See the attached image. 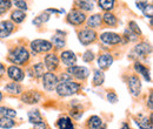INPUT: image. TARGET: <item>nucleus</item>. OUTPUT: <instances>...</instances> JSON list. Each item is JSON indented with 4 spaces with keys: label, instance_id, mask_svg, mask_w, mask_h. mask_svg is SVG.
Segmentation results:
<instances>
[{
    "label": "nucleus",
    "instance_id": "393cba45",
    "mask_svg": "<svg viewBox=\"0 0 153 129\" xmlns=\"http://www.w3.org/2000/svg\"><path fill=\"white\" fill-rule=\"evenodd\" d=\"M76 5L80 11H92L94 8V4L92 0H76Z\"/></svg>",
    "mask_w": 153,
    "mask_h": 129
},
{
    "label": "nucleus",
    "instance_id": "7ed1b4c3",
    "mask_svg": "<svg viewBox=\"0 0 153 129\" xmlns=\"http://www.w3.org/2000/svg\"><path fill=\"white\" fill-rule=\"evenodd\" d=\"M52 48H53V45L48 40L37 39L31 42V49L33 51V53H47L52 51Z\"/></svg>",
    "mask_w": 153,
    "mask_h": 129
},
{
    "label": "nucleus",
    "instance_id": "49530a36",
    "mask_svg": "<svg viewBox=\"0 0 153 129\" xmlns=\"http://www.w3.org/2000/svg\"><path fill=\"white\" fill-rule=\"evenodd\" d=\"M120 129H131V127L126 123V122H123V125H121V128Z\"/></svg>",
    "mask_w": 153,
    "mask_h": 129
},
{
    "label": "nucleus",
    "instance_id": "423d86ee",
    "mask_svg": "<svg viewBox=\"0 0 153 129\" xmlns=\"http://www.w3.org/2000/svg\"><path fill=\"white\" fill-rule=\"evenodd\" d=\"M42 79V87L48 91V92H52L56 89L58 82H59V79L56 74L53 72H47V73H44V75L41 76Z\"/></svg>",
    "mask_w": 153,
    "mask_h": 129
},
{
    "label": "nucleus",
    "instance_id": "c756f323",
    "mask_svg": "<svg viewBox=\"0 0 153 129\" xmlns=\"http://www.w3.org/2000/svg\"><path fill=\"white\" fill-rule=\"evenodd\" d=\"M14 126H16V122L13 121V119L6 117V116H0V128L10 129L13 128Z\"/></svg>",
    "mask_w": 153,
    "mask_h": 129
},
{
    "label": "nucleus",
    "instance_id": "dca6fc26",
    "mask_svg": "<svg viewBox=\"0 0 153 129\" xmlns=\"http://www.w3.org/2000/svg\"><path fill=\"white\" fill-rule=\"evenodd\" d=\"M41 99V95L38 92H26L21 95V101L27 105H36Z\"/></svg>",
    "mask_w": 153,
    "mask_h": 129
},
{
    "label": "nucleus",
    "instance_id": "473e14b6",
    "mask_svg": "<svg viewBox=\"0 0 153 129\" xmlns=\"http://www.w3.org/2000/svg\"><path fill=\"white\" fill-rule=\"evenodd\" d=\"M0 115L14 119L17 116V111H14V109H12V108H8V107H0Z\"/></svg>",
    "mask_w": 153,
    "mask_h": 129
},
{
    "label": "nucleus",
    "instance_id": "37998d69",
    "mask_svg": "<svg viewBox=\"0 0 153 129\" xmlns=\"http://www.w3.org/2000/svg\"><path fill=\"white\" fill-rule=\"evenodd\" d=\"M33 129H47V125L44 121H41V122H38V123H34Z\"/></svg>",
    "mask_w": 153,
    "mask_h": 129
},
{
    "label": "nucleus",
    "instance_id": "a18cd8bd",
    "mask_svg": "<svg viewBox=\"0 0 153 129\" xmlns=\"http://www.w3.org/2000/svg\"><path fill=\"white\" fill-rule=\"evenodd\" d=\"M5 71H6V69H5V66H4V65L0 62V77H2V76H4Z\"/></svg>",
    "mask_w": 153,
    "mask_h": 129
},
{
    "label": "nucleus",
    "instance_id": "2f4dec72",
    "mask_svg": "<svg viewBox=\"0 0 153 129\" xmlns=\"http://www.w3.org/2000/svg\"><path fill=\"white\" fill-rule=\"evenodd\" d=\"M31 71H32V75L33 76H36V77H41L44 73H45V66H44V63H36L32 68H31Z\"/></svg>",
    "mask_w": 153,
    "mask_h": 129
},
{
    "label": "nucleus",
    "instance_id": "09e8293b",
    "mask_svg": "<svg viewBox=\"0 0 153 129\" xmlns=\"http://www.w3.org/2000/svg\"><path fill=\"white\" fill-rule=\"evenodd\" d=\"M98 129H107V128H106V127H105V126H101V127H100V128H98Z\"/></svg>",
    "mask_w": 153,
    "mask_h": 129
},
{
    "label": "nucleus",
    "instance_id": "f3484780",
    "mask_svg": "<svg viewBox=\"0 0 153 129\" xmlns=\"http://www.w3.org/2000/svg\"><path fill=\"white\" fill-rule=\"evenodd\" d=\"M134 71L137 72L138 74H140L146 81H149V82H151V75H150V71H149V68L146 67V66H144L141 62H135L134 63Z\"/></svg>",
    "mask_w": 153,
    "mask_h": 129
},
{
    "label": "nucleus",
    "instance_id": "4468645a",
    "mask_svg": "<svg viewBox=\"0 0 153 129\" xmlns=\"http://www.w3.org/2000/svg\"><path fill=\"white\" fill-rule=\"evenodd\" d=\"M151 51H152L151 45L147 42H140V43L135 45L133 49V52L138 57H146L149 54H151Z\"/></svg>",
    "mask_w": 153,
    "mask_h": 129
},
{
    "label": "nucleus",
    "instance_id": "f704fd0d",
    "mask_svg": "<svg viewBox=\"0 0 153 129\" xmlns=\"http://www.w3.org/2000/svg\"><path fill=\"white\" fill-rule=\"evenodd\" d=\"M12 4L18 8L20 11H24L26 12L28 10V6H27V2L25 0H12Z\"/></svg>",
    "mask_w": 153,
    "mask_h": 129
},
{
    "label": "nucleus",
    "instance_id": "39448f33",
    "mask_svg": "<svg viewBox=\"0 0 153 129\" xmlns=\"http://www.w3.org/2000/svg\"><path fill=\"white\" fill-rule=\"evenodd\" d=\"M67 22L70 24V25H73V26H81L85 21H86V14L82 12V11H80V10H72L68 14H67Z\"/></svg>",
    "mask_w": 153,
    "mask_h": 129
},
{
    "label": "nucleus",
    "instance_id": "a878e982",
    "mask_svg": "<svg viewBox=\"0 0 153 129\" xmlns=\"http://www.w3.org/2000/svg\"><path fill=\"white\" fill-rule=\"evenodd\" d=\"M26 19V13L24 11H20V10H16L11 13V20L12 22H16V24H21L24 22Z\"/></svg>",
    "mask_w": 153,
    "mask_h": 129
},
{
    "label": "nucleus",
    "instance_id": "9b49d317",
    "mask_svg": "<svg viewBox=\"0 0 153 129\" xmlns=\"http://www.w3.org/2000/svg\"><path fill=\"white\" fill-rule=\"evenodd\" d=\"M44 66L48 69V72H54L59 67V57L54 53H48L47 55H45L44 59Z\"/></svg>",
    "mask_w": 153,
    "mask_h": 129
},
{
    "label": "nucleus",
    "instance_id": "1a4fd4ad",
    "mask_svg": "<svg viewBox=\"0 0 153 129\" xmlns=\"http://www.w3.org/2000/svg\"><path fill=\"white\" fill-rule=\"evenodd\" d=\"M123 37L117 34L114 32H104L100 34V40L101 42H104L105 45H110V46H114L121 42Z\"/></svg>",
    "mask_w": 153,
    "mask_h": 129
},
{
    "label": "nucleus",
    "instance_id": "cd10ccee",
    "mask_svg": "<svg viewBox=\"0 0 153 129\" xmlns=\"http://www.w3.org/2000/svg\"><path fill=\"white\" fill-rule=\"evenodd\" d=\"M27 116H28V121H30L32 125L44 121V120H42V116H41V114H40V111H39L38 109H32V111H30L28 114H27Z\"/></svg>",
    "mask_w": 153,
    "mask_h": 129
},
{
    "label": "nucleus",
    "instance_id": "a211bd4d",
    "mask_svg": "<svg viewBox=\"0 0 153 129\" xmlns=\"http://www.w3.org/2000/svg\"><path fill=\"white\" fill-rule=\"evenodd\" d=\"M66 33L65 32H61V31H57V34H54L53 37H52V45L53 46H56L57 48H62V47H65V45H66V41H65V38L62 37V35H65Z\"/></svg>",
    "mask_w": 153,
    "mask_h": 129
},
{
    "label": "nucleus",
    "instance_id": "5701e85b",
    "mask_svg": "<svg viewBox=\"0 0 153 129\" xmlns=\"http://www.w3.org/2000/svg\"><path fill=\"white\" fill-rule=\"evenodd\" d=\"M137 125H138V127L140 129H152V115H151L150 119H147L146 116L139 115Z\"/></svg>",
    "mask_w": 153,
    "mask_h": 129
},
{
    "label": "nucleus",
    "instance_id": "e433bc0d",
    "mask_svg": "<svg viewBox=\"0 0 153 129\" xmlns=\"http://www.w3.org/2000/svg\"><path fill=\"white\" fill-rule=\"evenodd\" d=\"M143 13H144V15L146 17V18H149L150 20L152 19V15H153V6H152V4L151 2H149L147 4V6L141 11Z\"/></svg>",
    "mask_w": 153,
    "mask_h": 129
},
{
    "label": "nucleus",
    "instance_id": "f03ea898",
    "mask_svg": "<svg viewBox=\"0 0 153 129\" xmlns=\"http://www.w3.org/2000/svg\"><path fill=\"white\" fill-rule=\"evenodd\" d=\"M8 60L13 65H25L30 60V52H28L27 48H25L22 46H19V47L14 48L10 53Z\"/></svg>",
    "mask_w": 153,
    "mask_h": 129
},
{
    "label": "nucleus",
    "instance_id": "0eeeda50",
    "mask_svg": "<svg viewBox=\"0 0 153 129\" xmlns=\"http://www.w3.org/2000/svg\"><path fill=\"white\" fill-rule=\"evenodd\" d=\"M78 39L84 46H88L90 43L94 42L97 39V33L92 28H84L78 33Z\"/></svg>",
    "mask_w": 153,
    "mask_h": 129
},
{
    "label": "nucleus",
    "instance_id": "72a5a7b5",
    "mask_svg": "<svg viewBox=\"0 0 153 129\" xmlns=\"http://www.w3.org/2000/svg\"><path fill=\"white\" fill-rule=\"evenodd\" d=\"M124 39H125V42H131V41H137L138 40V35L137 34H134L133 32H131L128 28L127 29H125V32H124Z\"/></svg>",
    "mask_w": 153,
    "mask_h": 129
},
{
    "label": "nucleus",
    "instance_id": "9d476101",
    "mask_svg": "<svg viewBox=\"0 0 153 129\" xmlns=\"http://www.w3.org/2000/svg\"><path fill=\"white\" fill-rule=\"evenodd\" d=\"M7 76L13 81V82H20L25 77V72L16 65H12L7 68Z\"/></svg>",
    "mask_w": 153,
    "mask_h": 129
},
{
    "label": "nucleus",
    "instance_id": "4c0bfd02",
    "mask_svg": "<svg viewBox=\"0 0 153 129\" xmlns=\"http://www.w3.org/2000/svg\"><path fill=\"white\" fill-rule=\"evenodd\" d=\"M71 116L73 117V119H76V120H78L79 117H81L82 116V111H81V108L79 107V106H76V107H73L72 108V111H71Z\"/></svg>",
    "mask_w": 153,
    "mask_h": 129
},
{
    "label": "nucleus",
    "instance_id": "20e7f679",
    "mask_svg": "<svg viewBox=\"0 0 153 129\" xmlns=\"http://www.w3.org/2000/svg\"><path fill=\"white\" fill-rule=\"evenodd\" d=\"M67 74L71 75V77H74L76 80H86L90 75V71L87 67H84V66H71L67 68Z\"/></svg>",
    "mask_w": 153,
    "mask_h": 129
},
{
    "label": "nucleus",
    "instance_id": "aec40b11",
    "mask_svg": "<svg viewBox=\"0 0 153 129\" xmlns=\"http://www.w3.org/2000/svg\"><path fill=\"white\" fill-rule=\"evenodd\" d=\"M58 129H74V125L72 122V120L68 116H62L60 117L56 123Z\"/></svg>",
    "mask_w": 153,
    "mask_h": 129
},
{
    "label": "nucleus",
    "instance_id": "4be33fe9",
    "mask_svg": "<svg viewBox=\"0 0 153 129\" xmlns=\"http://www.w3.org/2000/svg\"><path fill=\"white\" fill-rule=\"evenodd\" d=\"M101 19L105 22V25H107L110 27H115L117 24H118L117 17H115L113 13H111V12H105L104 15H101Z\"/></svg>",
    "mask_w": 153,
    "mask_h": 129
},
{
    "label": "nucleus",
    "instance_id": "79ce46f5",
    "mask_svg": "<svg viewBox=\"0 0 153 129\" xmlns=\"http://www.w3.org/2000/svg\"><path fill=\"white\" fill-rule=\"evenodd\" d=\"M147 4H149V1H146V0H144V1H139V0H138V1H135V6H137L140 11H143V10L147 6Z\"/></svg>",
    "mask_w": 153,
    "mask_h": 129
},
{
    "label": "nucleus",
    "instance_id": "412c9836",
    "mask_svg": "<svg viewBox=\"0 0 153 129\" xmlns=\"http://www.w3.org/2000/svg\"><path fill=\"white\" fill-rule=\"evenodd\" d=\"M5 91L10 94H13V95H19L22 93V87L18 82H10L5 86Z\"/></svg>",
    "mask_w": 153,
    "mask_h": 129
},
{
    "label": "nucleus",
    "instance_id": "f8f14e48",
    "mask_svg": "<svg viewBox=\"0 0 153 129\" xmlns=\"http://www.w3.org/2000/svg\"><path fill=\"white\" fill-rule=\"evenodd\" d=\"M113 61H114V59H113V56L111 55L110 53H104V54L98 56V59H97V65H98L99 69L104 71V69L110 68V67L112 66Z\"/></svg>",
    "mask_w": 153,
    "mask_h": 129
},
{
    "label": "nucleus",
    "instance_id": "b1692460",
    "mask_svg": "<svg viewBox=\"0 0 153 129\" xmlns=\"http://www.w3.org/2000/svg\"><path fill=\"white\" fill-rule=\"evenodd\" d=\"M104 81H105V74H104V72L101 69H99V68L96 69L94 73H93V80H92L93 86L94 87H99V86H101L104 83Z\"/></svg>",
    "mask_w": 153,
    "mask_h": 129
},
{
    "label": "nucleus",
    "instance_id": "6e6552de",
    "mask_svg": "<svg viewBox=\"0 0 153 129\" xmlns=\"http://www.w3.org/2000/svg\"><path fill=\"white\" fill-rule=\"evenodd\" d=\"M127 86H128V89H130V93L132 94V96L138 97L140 95V93H141V82H140V79L137 75H131L128 77Z\"/></svg>",
    "mask_w": 153,
    "mask_h": 129
},
{
    "label": "nucleus",
    "instance_id": "6ab92c4d",
    "mask_svg": "<svg viewBox=\"0 0 153 129\" xmlns=\"http://www.w3.org/2000/svg\"><path fill=\"white\" fill-rule=\"evenodd\" d=\"M86 24H87V27L88 28H98L100 27V25L102 24V19H101V15L100 14H93L91 17L86 19Z\"/></svg>",
    "mask_w": 153,
    "mask_h": 129
},
{
    "label": "nucleus",
    "instance_id": "c85d7f7f",
    "mask_svg": "<svg viewBox=\"0 0 153 129\" xmlns=\"http://www.w3.org/2000/svg\"><path fill=\"white\" fill-rule=\"evenodd\" d=\"M87 126L90 129H98L102 126V120L98 116V115H93L88 119L87 121Z\"/></svg>",
    "mask_w": 153,
    "mask_h": 129
},
{
    "label": "nucleus",
    "instance_id": "bb28decb",
    "mask_svg": "<svg viewBox=\"0 0 153 129\" xmlns=\"http://www.w3.org/2000/svg\"><path fill=\"white\" fill-rule=\"evenodd\" d=\"M99 7L105 12H111L115 6V0H98Z\"/></svg>",
    "mask_w": 153,
    "mask_h": 129
},
{
    "label": "nucleus",
    "instance_id": "c03bdc74",
    "mask_svg": "<svg viewBox=\"0 0 153 129\" xmlns=\"http://www.w3.org/2000/svg\"><path fill=\"white\" fill-rule=\"evenodd\" d=\"M152 97H153V94L150 93V94H149V100H147V105H149L150 111H152Z\"/></svg>",
    "mask_w": 153,
    "mask_h": 129
},
{
    "label": "nucleus",
    "instance_id": "2eb2a0df",
    "mask_svg": "<svg viewBox=\"0 0 153 129\" xmlns=\"http://www.w3.org/2000/svg\"><path fill=\"white\" fill-rule=\"evenodd\" d=\"M14 29V24L10 20H4L0 22V38L5 39L8 38Z\"/></svg>",
    "mask_w": 153,
    "mask_h": 129
},
{
    "label": "nucleus",
    "instance_id": "ddd939ff",
    "mask_svg": "<svg viewBox=\"0 0 153 129\" xmlns=\"http://www.w3.org/2000/svg\"><path fill=\"white\" fill-rule=\"evenodd\" d=\"M60 60L61 62L68 68L71 66H74L76 63V55L72 51H62L60 54Z\"/></svg>",
    "mask_w": 153,
    "mask_h": 129
},
{
    "label": "nucleus",
    "instance_id": "f257e3e1",
    "mask_svg": "<svg viewBox=\"0 0 153 129\" xmlns=\"http://www.w3.org/2000/svg\"><path fill=\"white\" fill-rule=\"evenodd\" d=\"M80 85L73 81V80H66V81H59L56 87V92L59 96L62 97H67V96H72L76 95L80 92Z\"/></svg>",
    "mask_w": 153,
    "mask_h": 129
},
{
    "label": "nucleus",
    "instance_id": "a19ab883",
    "mask_svg": "<svg viewBox=\"0 0 153 129\" xmlns=\"http://www.w3.org/2000/svg\"><path fill=\"white\" fill-rule=\"evenodd\" d=\"M107 100L111 102V103H115V102H118V96H117V94L114 92H108L107 93Z\"/></svg>",
    "mask_w": 153,
    "mask_h": 129
},
{
    "label": "nucleus",
    "instance_id": "7c9ffc66",
    "mask_svg": "<svg viewBox=\"0 0 153 129\" xmlns=\"http://www.w3.org/2000/svg\"><path fill=\"white\" fill-rule=\"evenodd\" d=\"M50 13L47 12V11H45V12H42L41 14H39L37 18L33 20V25H36V26H40V25H42V24H45V22H47L48 20H50Z\"/></svg>",
    "mask_w": 153,
    "mask_h": 129
},
{
    "label": "nucleus",
    "instance_id": "8fccbe9b",
    "mask_svg": "<svg viewBox=\"0 0 153 129\" xmlns=\"http://www.w3.org/2000/svg\"><path fill=\"white\" fill-rule=\"evenodd\" d=\"M4 13H5V12H2V11L0 10V15H1V14H4Z\"/></svg>",
    "mask_w": 153,
    "mask_h": 129
},
{
    "label": "nucleus",
    "instance_id": "ea45409f",
    "mask_svg": "<svg viewBox=\"0 0 153 129\" xmlns=\"http://www.w3.org/2000/svg\"><path fill=\"white\" fill-rule=\"evenodd\" d=\"M94 53L92 52V51H86L85 53H84V55H82V60L85 61V62H92L93 60H94Z\"/></svg>",
    "mask_w": 153,
    "mask_h": 129
},
{
    "label": "nucleus",
    "instance_id": "58836bf2",
    "mask_svg": "<svg viewBox=\"0 0 153 129\" xmlns=\"http://www.w3.org/2000/svg\"><path fill=\"white\" fill-rule=\"evenodd\" d=\"M12 7V1L11 0H0V10L2 12L8 11Z\"/></svg>",
    "mask_w": 153,
    "mask_h": 129
},
{
    "label": "nucleus",
    "instance_id": "de8ad7c7",
    "mask_svg": "<svg viewBox=\"0 0 153 129\" xmlns=\"http://www.w3.org/2000/svg\"><path fill=\"white\" fill-rule=\"evenodd\" d=\"M1 100H2V93L0 92V102H1Z\"/></svg>",
    "mask_w": 153,
    "mask_h": 129
},
{
    "label": "nucleus",
    "instance_id": "c9c22d12",
    "mask_svg": "<svg viewBox=\"0 0 153 129\" xmlns=\"http://www.w3.org/2000/svg\"><path fill=\"white\" fill-rule=\"evenodd\" d=\"M128 29L131 32H133L134 34H137L138 37L141 35V31H140V28H139V26H138V24L135 21H130L128 22Z\"/></svg>",
    "mask_w": 153,
    "mask_h": 129
}]
</instances>
